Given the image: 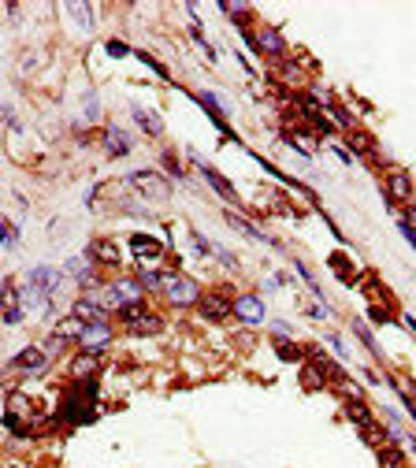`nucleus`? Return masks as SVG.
<instances>
[{
	"mask_svg": "<svg viewBox=\"0 0 416 468\" xmlns=\"http://www.w3.org/2000/svg\"><path fill=\"white\" fill-rule=\"evenodd\" d=\"M383 201H386V205H409V201H413V179H409V171H402V168L386 171Z\"/></svg>",
	"mask_w": 416,
	"mask_h": 468,
	"instance_id": "obj_4",
	"label": "nucleus"
},
{
	"mask_svg": "<svg viewBox=\"0 0 416 468\" xmlns=\"http://www.w3.org/2000/svg\"><path fill=\"white\" fill-rule=\"evenodd\" d=\"M193 164H197V171H201V175H205V182H208V186H212V190H216V194H219V197H223V201H227V205H238V190H234V186H230V182H227L223 175H219V171H216V168H208V164H205V160H201V156H193Z\"/></svg>",
	"mask_w": 416,
	"mask_h": 468,
	"instance_id": "obj_10",
	"label": "nucleus"
},
{
	"mask_svg": "<svg viewBox=\"0 0 416 468\" xmlns=\"http://www.w3.org/2000/svg\"><path fill=\"white\" fill-rule=\"evenodd\" d=\"M227 223L234 227V231H242L245 238H253V242H267V234L261 231V227H253L249 219L242 216V212H227Z\"/></svg>",
	"mask_w": 416,
	"mask_h": 468,
	"instance_id": "obj_18",
	"label": "nucleus"
},
{
	"mask_svg": "<svg viewBox=\"0 0 416 468\" xmlns=\"http://www.w3.org/2000/svg\"><path fill=\"white\" fill-rule=\"evenodd\" d=\"M86 115H89V123H94V119H97V97H94V93L86 97Z\"/></svg>",
	"mask_w": 416,
	"mask_h": 468,
	"instance_id": "obj_34",
	"label": "nucleus"
},
{
	"mask_svg": "<svg viewBox=\"0 0 416 468\" xmlns=\"http://www.w3.org/2000/svg\"><path fill=\"white\" fill-rule=\"evenodd\" d=\"M15 242H19V231L8 227V219H0V249H12Z\"/></svg>",
	"mask_w": 416,
	"mask_h": 468,
	"instance_id": "obj_27",
	"label": "nucleus"
},
{
	"mask_svg": "<svg viewBox=\"0 0 416 468\" xmlns=\"http://www.w3.org/2000/svg\"><path fill=\"white\" fill-rule=\"evenodd\" d=\"M357 435L364 438L368 446H375V449H379V446H386V427H379L375 420H372V424H364V427H357Z\"/></svg>",
	"mask_w": 416,
	"mask_h": 468,
	"instance_id": "obj_22",
	"label": "nucleus"
},
{
	"mask_svg": "<svg viewBox=\"0 0 416 468\" xmlns=\"http://www.w3.org/2000/svg\"><path fill=\"white\" fill-rule=\"evenodd\" d=\"M327 342L335 346V353H338V357H346V346H342V338H338V335H327Z\"/></svg>",
	"mask_w": 416,
	"mask_h": 468,
	"instance_id": "obj_35",
	"label": "nucleus"
},
{
	"mask_svg": "<svg viewBox=\"0 0 416 468\" xmlns=\"http://www.w3.org/2000/svg\"><path fill=\"white\" fill-rule=\"evenodd\" d=\"M275 353H279L286 364H298L301 357H305V350H301V346H298V342H290V338H286V335H279V338H275Z\"/></svg>",
	"mask_w": 416,
	"mask_h": 468,
	"instance_id": "obj_21",
	"label": "nucleus"
},
{
	"mask_svg": "<svg viewBox=\"0 0 416 468\" xmlns=\"http://www.w3.org/2000/svg\"><path fill=\"white\" fill-rule=\"evenodd\" d=\"M353 335L360 338V342H364L368 346V350H372V357H379V361H383V350H379V342H375V335L372 331H368V327L364 324H360V320H353Z\"/></svg>",
	"mask_w": 416,
	"mask_h": 468,
	"instance_id": "obj_24",
	"label": "nucleus"
},
{
	"mask_svg": "<svg viewBox=\"0 0 416 468\" xmlns=\"http://www.w3.org/2000/svg\"><path fill=\"white\" fill-rule=\"evenodd\" d=\"M45 364H49V357H45V350H41V346H26V350H19V357H15V361L8 364V368L38 375V372H45Z\"/></svg>",
	"mask_w": 416,
	"mask_h": 468,
	"instance_id": "obj_12",
	"label": "nucleus"
},
{
	"mask_svg": "<svg viewBox=\"0 0 416 468\" xmlns=\"http://www.w3.org/2000/svg\"><path fill=\"white\" fill-rule=\"evenodd\" d=\"M138 282H142V290H164V271L142 268V271H138Z\"/></svg>",
	"mask_w": 416,
	"mask_h": 468,
	"instance_id": "obj_23",
	"label": "nucleus"
},
{
	"mask_svg": "<svg viewBox=\"0 0 416 468\" xmlns=\"http://www.w3.org/2000/svg\"><path fill=\"white\" fill-rule=\"evenodd\" d=\"M4 119H8V108H0V123H4Z\"/></svg>",
	"mask_w": 416,
	"mask_h": 468,
	"instance_id": "obj_37",
	"label": "nucleus"
},
{
	"mask_svg": "<svg viewBox=\"0 0 416 468\" xmlns=\"http://www.w3.org/2000/svg\"><path fill=\"white\" fill-rule=\"evenodd\" d=\"M253 41H256V52H261V56H272V60L286 56V41L275 26H261V30L253 34Z\"/></svg>",
	"mask_w": 416,
	"mask_h": 468,
	"instance_id": "obj_9",
	"label": "nucleus"
},
{
	"mask_svg": "<svg viewBox=\"0 0 416 468\" xmlns=\"http://www.w3.org/2000/svg\"><path fill=\"white\" fill-rule=\"evenodd\" d=\"M190 238H193V245H197V253H201V256H212V249H216V245L205 242V234H197V231H193Z\"/></svg>",
	"mask_w": 416,
	"mask_h": 468,
	"instance_id": "obj_31",
	"label": "nucleus"
},
{
	"mask_svg": "<svg viewBox=\"0 0 416 468\" xmlns=\"http://www.w3.org/2000/svg\"><path fill=\"white\" fill-rule=\"evenodd\" d=\"M82 331H86V320H78L75 312H71V316H63L60 324H56V331H52V335H56L60 342H78Z\"/></svg>",
	"mask_w": 416,
	"mask_h": 468,
	"instance_id": "obj_16",
	"label": "nucleus"
},
{
	"mask_svg": "<svg viewBox=\"0 0 416 468\" xmlns=\"http://www.w3.org/2000/svg\"><path fill=\"white\" fill-rule=\"evenodd\" d=\"M100 372V353H94V350H82L75 361H71V375L75 379H89V375H97Z\"/></svg>",
	"mask_w": 416,
	"mask_h": 468,
	"instance_id": "obj_15",
	"label": "nucleus"
},
{
	"mask_svg": "<svg viewBox=\"0 0 416 468\" xmlns=\"http://www.w3.org/2000/svg\"><path fill=\"white\" fill-rule=\"evenodd\" d=\"M86 256H89V260H97V264H105V268H119V264H123V249H119L116 238H94Z\"/></svg>",
	"mask_w": 416,
	"mask_h": 468,
	"instance_id": "obj_7",
	"label": "nucleus"
},
{
	"mask_svg": "<svg viewBox=\"0 0 416 468\" xmlns=\"http://www.w3.org/2000/svg\"><path fill=\"white\" fill-rule=\"evenodd\" d=\"M372 320H375V324H386V320H391V312H386L383 305H372Z\"/></svg>",
	"mask_w": 416,
	"mask_h": 468,
	"instance_id": "obj_33",
	"label": "nucleus"
},
{
	"mask_svg": "<svg viewBox=\"0 0 416 468\" xmlns=\"http://www.w3.org/2000/svg\"><path fill=\"white\" fill-rule=\"evenodd\" d=\"M82 350H94V353H105L108 342H112V327H108V320H97V324H86V331H82Z\"/></svg>",
	"mask_w": 416,
	"mask_h": 468,
	"instance_id": "obj_11",
	"label": "nucleus"
},
{
	"mask_svg": "<svg viewBox=\"0 0 416 468\" xmlns=\"http://www.w3.org/2000/svg\"><path fill=\"white\" fill-rule=\"evenodd\" d=\"M346 137H349V149H353L357 156H375V153H379L375 137L368 134V131H360V126H353V131H346Z\"/></svg>",
	"mask_w": 416,
	"mask_h": 468,
	"instance_id": "obj_17",
	"label": "nucleus"
},
{
	"mask_svg": "<svg viewBox=\"0 0 416 468\" xmlns=\"http://www.w3.org/2000/svg\"><path fill=\"white\" fill-rule=\"evenodd\" d=\"M164 168H168L175 179H182V164H179V156H175V153H164Z\"/></svg>",
	"mask_w": 416,
	"mask_h": 468,
	"instance_id": "obj_30",
	"label": "nucleus"
},
{
	"mask_svg": "<svg viewBox=\"0 0 416 468\" xmlns=\"http://www.w3.org/2000/svg\"><path fill=\"white\" fill-rule=\"evenodd\" d=\"M201 293L205 290H201L197 279H190V275H182V271H164V298H168L171 305L190 309L201 301Z\"/></svg>",
	"mask_w": 416,
	"mask_h": 468,
	"instance_id": "obj_2",
	"label": "nucleus"
},
{
	"mask_svg": "<svg viewBox=\"0 0 416 468\" xmlns=\"http://www.w3.org/2000/svg\"><path fill=\"white\" fill-rule=\"evenodd\" d=\"M127 182L138 190L142 197H149V201H168L171 197V182L160 175V171H134V175H127Z\"/></svg>",
	"mask_w": 416,
	"mask_h": 468,
	"instance_id": "obj_3",
	"label": "nucleus"
},
{
	"mask_svg": "<svg viewBox=\"0 0 416 468\" xmlns=\"http://www.w3.org/2000/svg\"><path fill=\"white\" fill-rule=\"evenodd\" d=\"M197 309H201L205 320H212V324H223L227 316H234V298H227L223 290H208V293H201Z\"/></svg>",
	"mask_w": 416,
	"mask_h": 468,
	"instance_id": "obj_6",
	"label": "nucleus"
},
{
	"mask_svg": "<svg viewBox=\"0 0 416 468\" xmlns=\"http://www.w3.org/2000/svg\"><path fill=\"white\" fill-rule=\"evenodd\" d=\"M279 67H283V78H286V86H301L305 75H301V67L294 60H279Z\"/></svg>",
	"mask_w": 416,
	"mask_h": 468,
	"instance_id": "obj_26",
	"label": "nucleus"
},
{
	"mask_svg": "<svg viewBox=\"0 0 416 468\" xmlns=\"http://www.w3.org/2000/svg\"><path fill=\"white\" fill-rule=\"evenodd\" d=\"M60 279L63 275L56 271V268H34L30 275H26V290H34V293H41V298H52V293L60 290Z\"/></svg>",
	"mask_w": 416,
	"mask_h": 468,
	"instance_id": "obj_8",
	"label": "nucleus"
},
{
	"mask_svg": "<svg viewBox=\"0 0 416 468\" xmlns=\"http://www.w3.org/2000/svg\"><path fill=\"white\" fill-rule=\"evenodd\" d=\"M346 416L353 420L357 427H364V424H372V412H368V405H364V398H346Z\"/></svg>",
	"mask_w": 416,
	"mask_h": 468,
	"instance_id": "obj_19",
	"label": "nucleus"
},
{
	"mask_svg": "<svg viewBox=\"0 0 416 468\" xmlns=\"http://www.w3.org/2000/svg\"><path fill=\"white\" fill-rule=\"evenodd\" d=\"M134 119H138V126H142L149 137H160L164 134V123H160V115L156 112H145V108H134Z\"/></svg>",
	"mask_w": 416,
	"mask_h": 468,
	"instance_id": "obj_20",
	"label": "nucleus"
},
{
	"mask_svg": "<svg viewBox=\"0 0 416 468\" xmlns=\"http://www.w3.org/2000/svg\"><path fill=\"white\" fill-rule=\"evenodd\" d=\"M127 245H131V253L138 256V264L142 268H156V264L164 260V242L153 234H131L127 238Z\"/></svg>",
	"mask_w": 416,
	"mask_h": 468,
	"instance_id": "obj_5",
	"label": "nucleus"
},
{
	"mask_svg": "<svg viewBox=\"0 0 416 468\" xmlns=\"http://www.w3.org/2000/svg\"><path fill=\"white\" fill-rule=\"evenodd\" d=\"M138 60H142V63H145V67H149V71H156V75H160V78H171V71H168V67H164V63H160V60H153V56H149V52H138Z\"/></svg>",
	"mask_w": 416,
	"mask_h": 468,
	"instance_id": "obj_29",
	"label": "nucleus"
},
{
	"mask_svg": "<svg viewBox=\"0 0 416 468\" xmlns=\"http://www.w3.org/2000/svg\"><path fill=\"white\" fill-rule=\"evenodd\" d=\"M67 12L75 15V19H78L82 26H86V30H89V26H94V12H89L86 4H67Z\"/></svg>",
	"mask_w": 416,
	"mask_h": 468,
	"instance_id": "obj_28",
	"label": "nucleus"
},
{
	"mask_svg": "<svg viewBox=\"0 0 416 468\" xmlns=\"http://www.w3.org/2000/svg\"><path fill=\"white\" fill-rule=\"evenodd\" d=\"M116 316H119V324H123V331H127V335H138V338L156 335V331L164 327V320L156 316V312L145 309V301H134V305H119Z\"/></svg>",
	"mask_w": 416,
	"mask_h": 468,
	"instance_id": "obj_1",
	"label": "nucleus"
},
{
	"mask_svg": "<svg viewBox=\"0 0 416 468\" xmlns=\"http://www.w3.org/2000/svg\"><path fill=\"white\" fill-rule=\"evenodd\" d=\"M131 149H134L131 134L119 131V126H105V153L112 156V160H116V156H127Z\"/></svg>",
	"mask_w": 416,
	"mask_h": 468,
	"instance_id": "obj_14",
	"label": "nucleus"
},
{
	"mask_svg": "<svg viewBox=\"0 0 416 468\" xmlns=\"http://www.w3.org/2000/svg\"><path fill=\"white\" fill-rule=\"evenodd\" d=\"M379 465L383 468H402V449L397 446H379Z\"/></svg>",
	"mask_w": 416,
	"mask_h": 468,
	"instance_id": "obj_25",
	"label": "nucleus"
},
{
	"mask_svg": "<svg viewBox=\"0 0 416 468\" xmlns=\"http://www.w3.org/2000/svg\"><path fill=\"white\" fill-rule=\"evenodd\" d=\"M127 52L131 49H127L123 41H108V56H127Z\"/></svg>",
	"mask_w": 416,
	"mask_h": 468,
	"instance_id": "obj_32",
	"label": "nucleus"
},
{
	"mask_svg": "<svg viewBox=\"0 0 416 468\" xmlns=\"http://www.w3.org/2000/svg\"><path fill=\"white\" fill-rule=\"evenodd\" d=\"M234 316L242 324H264V301L256 293H242V298H234Z\"/></svg>",
	"mask_w": 416,
	"mask_h": 468,
	"instance_id": "obj_13",
	"label": "nucleus"
},
{
	"mask_svg": "<svg viewBox=\"0 0 416 468\" xmlns=\"http://www.w3.org/2000/svg\"><path fill=\"white\" fill-rule=\"evenodd\" d=\"M405 324H409V331L416 335V320H413V316H405Z\"/></svg>",
	"mask_w": 416,
	"mask_h": 468,
	"instance_id": "obj_36",
	"label": "nucleus"
}]
</instances>
